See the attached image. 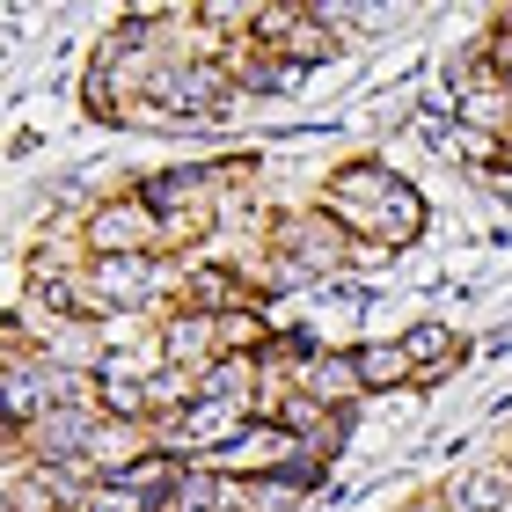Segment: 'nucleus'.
Masks as SVG:
<instances>
[{
	"label": "nucleus",
	"mask_w": 512,
	"mask_h": 512,
	"mask_svg": "<svg viewBox=\"0 0 512 512\" xmlns=\"http://www.w3.org/2000/svg\"><path fill=\"white\" fill-rule=\"evenodd\" d=\"M322 213H330L359 249H381V256L410 249V242H425V227H432L425 191H417L403 169H388L381 154H352V161H337V169L322 176Z\"/></svg>",
	"instance_id": "nucleus-1"
},
{
	"label": "nucleus",
	"mask_w": 512,
	"mask_h": 512,
	"mask_svg": "<svg viewBox=\"0 0 512 512\" xmlns=\"http://www.w3.org/2000/svg\"><path fill=\"white\" fill-rule=\"evenodd\" d=\"M81 249H88V264L96 256H161V213L139 191L96 198L81 213Z\"/></svg>",
	"instance_id": "nucleus-2"
},
{
	"label": "nucleus",
	"mask_w": 512,
	"mask_h": 512,
	"mask_svg": "<svg viewBox=\"0 0 512 512\" xmlns=\"http://www.w3.org/2000/svg\"><path fill=\"white\" fill-rule=\"evenodd\" d=\"M154 344H161V366H176V374H205V366L220 359V315H191V308H176V315H161L154 322Z\"/></svg>",
	"instance_id": "nucleus-3"
},
{
	"label": "nucleus",
	"mask_w": 512,
	"mask_h": 512,
	"mask_svg": "<svg viewBox=\"0 0 512 512\" xmlns=\"http://www.w3.org/2000/svg\"><path fill=\"white\" fill-rule=\"evenodd\" d=\"M403 352H410V374L417 388H439V381H454L461 374V359H469V337L454 330V322H410L403 330Z\"/></svg>",
	"instance_id": "nucleus-4"
},
{
	"label": "nucleus",
	"mask_w": 512,
	"mask_h": 512,
	"mask_svg": "<svg viewBox=\"0 0 512 512\" xmlns=\"http://www.w3.org/2000/svg\"><path fill=\"white\" fill-rule=\"evenodd\" d=\"M352 366H359V388H366V403H374V395H403V388H417L403 337H366V344H352Z\"/></svg>",
	"instance_id": "nucleus-5"
},
{
	"label": "nucleus",
	"mask_w": 512,
	"mask_h": 512,
	"mask_svg": "<svg viewBox=\"0 0 512 512\" xmlns=\"http://www.w3.org/2000/svg\"><path fill=\"white\" fill-rule=\"evenodd\" d=\"M439 505H447V512H505V505H512V476H505V461H469L461 476H447Z\"/></svg>",
	"instance_id": "nucleus-6"
},
{
	"label": "nucleus",
	"mask_w": 512,
	"mask_h": 512,
	"mask_svg": "<svg viewBox=\"0 0 512 512\" xmlns=\"http://www.w3.org/2000/svg\"><path fill=\"white\" fill-rule=\"evenodd\" d=\"M498 461H505V476H512V439H505V454H498Z\"/></svg>",
	"instance_id": "nucleus-7"
}]
</instances>
